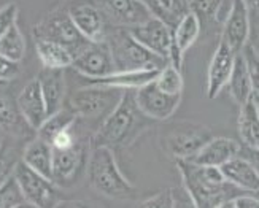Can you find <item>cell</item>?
Returning <instances> with one entry per match:
<instances>
[{
	"label": "cell",
	"mask_w": 259,
	"mask_h": 208,
	"mask_svg": "<svg viewBox=\"0 0 259 208\" xmlns=\"http://www.w3.org/2000/svg\"><path fill=\"white\" fill-rule=\"evenodd\" d=\"M151 122L153 121L145 116L135 102V91H124L118 107L93 134L91 145L107 146L113 151L115 148L131 146Z\"/></svg>",
	"instance_id": "cell-1"
},
{
	"label": "cell",
	"mask_w": 259,
	"mask_h": 208,
	"mask_svg": "<svg viewBox=\"0 0 259 208\" xmlns=\"http://www.w3.org/2000/svg\"><path fill=\"white\" fill-rule=\"evenodd\" d=\"M175 164L182 175L183 188L197 208H218L223 202L239 197V189L226 181L221 169L199 165L191 160H175Z\"/></svg>",
	"instance_id": "cell-2"
},
{
	"label": "cell",
	"mask_w": 259,
	"mask_h": 208,
	"mask_svg": "<svg viewBox=\"0 0 259 208\" xmlns=\"http://www.w3.org/2000/svg\"><path fill=\"white\" fill-rule=\"evenodd\" d=\"M86 175L89 186L110 199H131L135 188L121 172L115 151L107 146H93Z\"/></svg>",
	"instance_id": "cell-3"
},
{
	"label": "cell",
	"mask_w": 259,
	"mask_h": 208,
	"mask_svg": "<svg viewBox=\"0 0 259 208\" xmlns=\"http://www.w3.org/2000/svg\"><path fill=\"white\" fill-rule=\"evenodd\" d=\"M211 138L208 127L186 119L168 122L157 135L161 149L175 160L193 159Z\"/></svg>",
	"instance_id": "cell-4"
},
{
	"label": "cell",
	"mask_w": 259,
	"mask_h": 208,
	"mask_svg": "<svg viewBox=\"0 0 259 208\" xmlns=\"http://www.w3.org/2000/svg\"><path fill=\"white\" fill-rule=\"evenodd\" d=\"M105 41L110 46L116 72L129 70H161L168 62L150 53L135 40L129 29L110 27Z\"/></svg>",
	"instance_id": "cell-5"
},
{
	"label": "cell",
	"mask_w": 259,
	"mask_h": 208,
	"mask_svg": "<svg viewBox=\"0 0 259 208\" xmlns=\"http://www.w3.org/2000/svg\"><path fill=\"white\" fill-rule=\"evenodd\" d=\"M122 96H124V91L121 89L88 85L76 89L70 96L69 108L80 121L97 122L99 127L118 107Z\"/></svg>",
	"instance_id": "cell-6"
},
{
	"label": "cell",
	"mask_w": 259,
	"mask_h": 208,
	"mask_svg": "<svg viewBox=\"0 0 259 208\" xmlns=\"http://www.w3.org/2000/svg\"><path fill=\"white\" fill-rule=\"evenodd\" d=\"M35 40H51L65 46L73 54V59L91 43L76 29L69 10H53L33 27Z\"/></svg>",
	"instance_id": "cell-7"
},
{
	"label": "cell",
	"mask_w": 259,
	"mask_h": 208,
	"mask_svg": "<svg viewBox=\"0 0 259 208\" xmlns=\"http://www.w3.org/2000/svg\"><path fill=\"white\" fill-rule=\"evenodd\" d=\"M91 140L81 137L75 145L62 149L53 148V181L58 188H72L86 173Z\"/></svg>",
	"instance_id": "cell-8"
},
{
	"label": "cell",
	"mask_w": 259,
	"mask_h": 208,
	"mask_svg": "<svg viewBox=\"0 0 259 208\" xmlns=\"http://www.w3.org/2000/svg\"><path fill=\"white\" fill-rule=\"evenodd\" d=\"M13 177L27 205L33 208H58L61 205L59 191L54 181L33 172L22 160L16 165Z\"/></svg>",
	"instance_id": "cell-9"
},
{
	"label": "cell",
	"mask_w": 259,
	"mask_h": 208,
	"mask_svg": "<svg viewBox=\"0 0 259 208\" xmlns=\"http://www.w3.org/2000/svg\"><path fill=\"white\" fill-rule=\"evenodd\" d=\"M89 2H93L102 11L111 27L132 29L153 18L142 0H89Z\"/></svg>",
	"instance_id": "cell-10"
},
{
	"label": "cell",
	"mask_w": 259,
	"mask_h": 208,
	"mask_svg": "<svg viewBox=\"0 0 259 208\" xmlns=\"http://www.w3.org/2000/svg\"><path fill=\"white\" fill-rule=\"evenodd\" d=\"M72 67L86 79L105 78L116 72L113 56L107 41H91L75 57Z\"/></svg>",
	"instance_id": "cell-11"
},
{
	"label": "cell",
	"mask_w": 259,
	"mask_h": 208,
	"mask_svg": "<svg viewBox=\"0 0 259 208\" xmlns=\"http://www.w3.org/2000/svg\"><path fill=\"white\" fill-rule=\"evenodd\" d=\"M69 15L76 29L89 41H105L110 24L104 13L89 0H73Z\"/></svg>",
	"instance_id": "cell-12"
},
{
	"label": "cell",
	"mask_w": 259,
	"mask_h": 208,
	"mask_svg": "<svg viewBox=\"0 0 259 208\" xmlns=\"http://www.w3.org/2000/svg\"><path fill=\"white\" fill-rule=\"evenodd\" d=\"M251 33V13L243 0H231V7L223 22L221 40L226 41L234 53H242L248 45Z\"/></svg>",
	"instance_id": "cell-13"
},
{
	"label": "cell",
	"mask_w": 259,
	"mask_h": 208,
	"mask_svg": "<svg viewBox=\"0 0 259 208\" xmlns=\"http://www.w3.org/2000/svg\"><path fill=\"white\" fill-rule=\"evenodd\" d=\"M135 102L148 119L167 121L180 107L182 96H168L151 81L135 91Z\"/></svg>",
	"instance_id": "cell-14"
},
{
	"label": "cell",
	"mask_w": 259,
	"mask_h": 208,
	"mask_svg": "<svg viewBox=\"0 0 259 208\" xmlns=\"http://www.w3.org/2000/svg\"><path fill=\"white\" fill-rule=\"evenodd\" d=\"M129 32L143 48L156 54L157 57H162L167 62L170 61L172 41H174L172 27H168L159 19L150 18L146 22H143V24L129 29Z\"/></svg>",
	"instance_id": "cell-15"
},
{
	"label": "cell",
	"mask_w": 259,
	"mask_h": 208,
	"mask_svg": "<svg viewBox=\"0 0 259 208\" xmlns=\"http://www.w3.org/2000/svg\"><path fill=\"white\" fill-rule=\"evenodd\" d=\"M235 56H237V53H234L224 40H220L217 50L210 59L207 72V97L210 100L217 99L221 94V91L228 88Z\"/></svg>",
	"instance_id": "cell-16"
},
{
	"label": "cell",
	"mask_w": 259,
	"mask_h": 208,
	"mask_svg": "<svg viewBox=\"0 0 259 208\" xmlns=\"http://www.w3.org/2000/svg\"><path fill=\"white\" fill-rule=\"evenodd\" d=\"M18 108L22 114V118L27 122V126L33 132H37L40 127L48 119V108L45 103L41 88L37 78L30 79L29 83L24 85L16 96Z\"/></svg>",
	"instance_id": "cell-17"
},
{
	"label": "cell",
	"mask_w": 259,
	"mask_h": 208,
	"mask_svg": "<svg viewBox=\"0 0 259 208\" xmlns=\"http://www.w3.org/2000/svg\"><path fill=\"white\" fill-rule=\"evenodd\" d=\"M200 29H202V22L197 18V15H194L193 11L182 18V21L172 29V35H174V41H172V54H170V64H174L177 68L182 70L183 65V57L185 53L196 43V40L200 35Z\"/></svg>",
	"instance_id": "cell-18"
},
{
	"label": "cell",
	"mask_w": 259,
	"mask_h": 208,
	"mask_svg": "<svg viewBox=\"0 0 259 208\" xmlns=\"http://www.w3.org/2000/svg\"><path fill=\"white\" fill-rule=\"evenodd\" d=\"M240 153V145L228 137H213L211 140L200 149V151L189 159L191 162L207 167L221 169L231 159L237 157Z\"/></svg>",
	"instance_id": "cell-19"
},
{
	"label": "cell",
	"mask_w": 259,
	"mask_h": 208,
	"mask_svg": "<svg viewBox=\"0 0 259 208\" xmlns=\"http://www.w3.org/2000/svg\"><path fill=\"white\" fill-rule=\"evenodd\" d=\"M41 94L48 108V114L58 113L62 110L64 99L67 94V81H65V70H54V68H41L37 76Z\"/></svg>",
	"instance_id": "cell-20"
},
{
	"label": "cell",
	"mask_w": 259,
	"mask_h": 208,
	"mask_svg": "<svg viewBox=\"0 0 259 208\" xmlns=\"http://www.w3.org/2000/svg\"><path fill=\"white\" fill-rule=\"evenodd\" d=\"M221 173L226 181L239 191L259 192V170L248 159L240 156L231 159L221 167Z\"/></svg>",
	"instance_id": "cell-21"
},
{
	"label": "cell",
	"mask_w": 259,
	"mask_h": 208,
	"mask_svg": "<svg viewBox=\"0 0 259 208\" xmlns=\"http://www.w3.org/2000/svg\"><path fill=\"white\" fill-rule=\"evenodd\" d=\"M159 70H129V72H115L105 78L86 79L88 85L107 86L121 91H137L148 83L154 81Z\"/></svg>",
	"instance_id": "cell-22"
},
{
	"label": "cell",
	"mask_w": 259,
	"mask_h": 208,
	"mask_svg": "<svg viewBox=\"0 0 259 208\" xmlns=\"http://www.w3.org/2000/svg\"><path fill=\"white\" fill-rule=\"evenodd\" d=\"M21 160L33 172L53 180V146L43 138L35 137L21 153Z\"/></svg>",
	"instance_id": "cell-23"
},
{
	"label": "cell",
	"mask_w": 259,
	"mask_h": 208,
	"mask_svg": "<svg viewBox=\"0 0 259 208\" xmlns=\"http://www.w3.org/2000/svg\"><path fill=\"white\" fill-rule=\"evenodd\" d=\"M0 129L15 137H24L32 131L18 108L16 97L4 88H0Z\"/></svg>",
	"instance_id": "cell-24"
},
{
	"label": "cell",
	"mask_w": 259,
	"mask_h": 208,
	"mask_svg": "<svg viewBox=\"0 0 259 208\" xmlns=\"http://www.w3.org/2000/svg\"><path fill=\"white\" fill-rule=\"evenodd\" d=\"M150 15L162 21L168 27H175L189 11V0H142Z\"/></svg>",
	"instance_id": "cell-25"
},
{
	"label": "cell",
	"mask_w": 259,
	"mask_h": 208,
	"mask_svg": "<svg viewBox=\"0 0 259 208\" xmlns=\"http://www.w3.org/2000/svg\"><path fill=\"white\" fill-rule=\"evenodd\" d=\"M228 88H229L231 97L239 107L245 105V103L251 99V76H250L248 64H246L243 53H239L235 56V62H234V68H232Z\"/></svg>",
	"instance_id": "cell-26"
},
{
	"label": "cell",
	"mask_w": 259,
	"mask_h": 208,
	"mask_svg": "<svg viewBox=\"0 0 259 208\" xmlns=\"http://www.w3.org/2000/svg\"><path fill=\"white\" fill-rule=\"evenodd\" d=\"M37 56L43 68L65 70L73 64V54L65 46L51 40H35Z\"/></svg>",
	"instance_id": "cell-27"
},
{
	"label": "cell",
	"mask_w": 259,
	"mask_h": 208,
	"mask_svg": "<svg viewBox=\"0 0 259 208\" xmlns=\"http://www.w3.org/2000/svg\"><path fill=\"white\" fill-rule=\"evenodd\" d=\"M237 127L242 142L250 149L257 153L259 151V108L253 102V99H250L245 105L240 107Z\"/></svg>",
	"instance_id": "cell-28"
},
{
	"label": "cell",
	"mask_w": 259,
	"mask_h": 208,
	"mask_svg": "<svg viewBox=\"0 0 259 208\" xmlns=\"http://www.w3.org/2000/svg\"><path fill=\"white\" fill-rule=\"evenodd\" d=\"M76 114L70 108H62L58 113L48 116V119L45 121V124L37 131V137L43 138L45 142H51L54 140V137H58L61 132L70 129V127L76 122Z\"/></svg>",
	"instance_id": "cell-29"
},
{
	"label": "cell",
	"mask_w": 259,
	"mask_h": 208,
	"mask_svg": "<svg viewBox=\"0 0 259 208\" xmlns=\"http://www.w3.org/2000/svg\"><path fill=\"white\" fill-rule=\"evenodd\" d=\"M0 54L7 59L19 64L26 56V38L18 24L11 27L5 35L0 38Z\"/></svg>",
	"instance_id": "cell-30"
},
{
	"label": "cell",
	"mask_w": 259,
	"mask_h": 208,
	"mask_svg": "<svg viewBox=\"0 0 259 208\" xmlns=\"http://www.w3.org/2000/svg\"><path fill=\"white\" fill-rule=\"evenodd\" d=\"M154 83L162 92H165V94H168V96H182L183 94V85L185 83H183L182 70L177 68L170 62L161 68L156 79H154Z\"/></svg>",
	"instance_id": "cell-31"
},
{
	"label": "cell",
	"mask_w": 259,
	"mask_h": 208,
	"mask_svg": "<svg viewBox=\"0 0 259 208\" xmlns=\"http://www.w3.org/2000/svg\"><path fill=\"white\" fill-rule=\"evenodd\" d=\"M224 4H226V0H189L191 11L197 15L200 22L202 19H223L221 11L224 8Z\"/></svg>",
	"instance_id": "cell-32"
},
{
	"label": "cell",
	"mask_w": 259,
	"mask_h": 208,
	"mask_svg": "<svg viewBox=\"0 0 259 208\" xmlns=\"http://www.w3.org/2000/svg\"><path fill=\"white\" fill-rule=\"evenodd\" d=\"M19 160H21V156L18 154L16 148L2 143V146H0V186L13 177L15 169L19 164Z\"/></svg>",
	"instance_id": "cell-33"
},
{
	"label": "cell",
	"mask_w": 259,
	"mask_h": 208,
	"mask_svg": "<svg viewBox=\"0 0 259 208\" xmlns=\"http://www.w3.org/2000/svg\"><path fill=\"white\" fill-rule=\"evenodd\" d=\"M26 203L15 177L0 186V208H19Z\"/></svg>",
	"instance_id": "cell-34"
},
{
	"label": "cell",
	"mask_w": 259,
	"mask_h": 208,
	"mask_svg": "<svg viewBox=\"0 0 259 208\" xmlns=\"http://www.w3.org/2000/svg\"><path fill=\"white\" fill-rule=\"evenodd\" d=\"M243 56L248 64V70L251 76V99L259 108V54L251 48V45L248 43L243 48Z\"/></svg>",
	"instance_id": "cell-35"
},
{
	"label": "cell",
	"mask_w": 259,
	"mask_h": 208,
	"mask_svg": "<svg viewBox=\"0 0 259 208\" xmlns=\"http://www.w3.org/2000/svg\"><path fill=\"white\" fill-rule=\"evenodd\" d=\"M137 208H174V189L165 188L156 192L151 197L140 202Z\"/></svg>",
	"instance_id": "cell-36"
},
{
	"label": "cell",
	"mask_w": 259,
	"mask_h": 208,
	"mask_svg": "<svg viewBox=\"0 0 259 208\" xmlns=\"http://www.w3.org/2000/svg\"><path fill=\"white\" fill-rule=\"evenodd\" d=\"M16 21H18L16 4H7L0 8V38H2L15 24H18Z\"/></svg>",
	"instance_id": "cell-37"
},
{
	"label": "cell",
	"mask_w": 259,
	"mask_h": 208,
	"mask_svg": "<svg viewBox=\"0 0 259 208\" xmlns=\"http://www.w3.org/2000/svg\"><path fill=\"white\" fill-rule=\"evenodd\" d=\"M18 75H19V64L10 61L5 56L0 54V83L8 85Z\"/></svg>",
	"instance_id": "cell-38"
},
{
	"label": "cell",
	"mask_w": 259,
	"mask_h": 208,
	"mask_svg": "<svg viewBox=\"0 0 259 208\" xmlns=\"http://www.w3.org/2000/svg\"><path fill=\"white\" fill-rule=\"evenodd\" d=\"M172 189H174V208H197L194 200L188 194V191L183 188V184Z\"/></svg>",
	"instance_id": "cell-39"
},
{
	"label": "cell",
	"mask_w": 259,
	"mask_h": 208,
	"mask_svg": "<svg viewBox=\"0 0 259 208\" xmlns=\"http://www.w3.org/2000/svg\"><path fill=\"white\" fill-rule=\"evenodd\" d=\"M234 202L235 208H259V199L253 195H239Z\"/></svg>",
	"instance_id": "cell-40"
},
{
	"label": "cell",
	"mask_w": 259,
	"mask_h": 208,
	"mask_svg": "<svg viewBox=\"0 0 259 208\" xmlns=\"http://www.w3.org/2000/svg\"><path fill=\"white\" fill-rule=\"evenodd\" d=\"M251 13V11H250ZM254 15V24H251V33H250V38H251V48L259 54V13H251Z\"/></svg>",
	"instance_id": "cell-41"
},
{
	"label": "cell",
	"mask_w": 259,
	"mask_h": 208,
	"mask_svg": "<svg viewBox=\"0 0 259 208\" xmlns=\"http://www.w3.org/2000/svg\"><path fill=\"white\" fill-rule=\"evenodd\" d=\"M251 13H259V0H243Z\"/></svg>",
	"instance_id": "cell-42"
},
{
	"label": "cell",
	"mask_w": 259,
	"mask_h": 208,
	"mask_svg": "<svg viewBox=\"0 0 259 208\" xmlns=\"http://www.w3.org/2000/svg\"><path fill=\"white\" fill-rule=\"evenodd\" d=\"M72 208H96V206H93L91 203H88V202H73Z\"/></svg>",
	"instance_id": "cell-43"
},
{
	"label": "cell",
	"mask_w": 259,
	"mask_h": 208,
	"mask_svg": "<svg viewBox=\"0 0 259 208\" xmlns=\"http://www.w3.org/2000/svg\"><path fill=\"white\" fill-rule=\"evenodd\" d=\"M235 199H231V200H226V202H223L218 208H235Z\"/></svg>",
	"instance_id": "cell-44"
},
{
	"label": "cell",
	"mask_w": 259,
	"mask_h": 208,
	"mask_svg": "<svg viewBox=\"0 0 259 208\" xmlns=\"http://www.w3.org/2000/svg\"><path fill=\"white\" fill-rule=\"evenodd\" d=\"M19 208H33V206H30V205H27V203H24L22 206H19Z\"/></svg>",
	"instance_id": "cell-45"
},
{
	"label": "cell",
	"mask_w": 259,
	"mask_h": 208,
	"mask_svg": "<svg viewBox=\"0 0 259 208\" xmlns=\"http://www.w3.org/2000/svg\"><path fill=\"white\" fill-rule=\"evenodd\" d=\"M4 86H5V85H4V83H0V88H4Z\"/></svg>",
	"instance_id": "cell-46"
},
{
	"label": "cell",
	"mask_w": 259,
	"mask_h": 208,
	"mask_svg": "<svg viewBox=\"0 0 259 208\" xmlns=\"http://www.w3.org/2000/svg\"><path fill=\"white\" fill-rule=\"evenodd\" d=\"M0 131H2V129H0ZM0 146H2V140H0Z\"/></svg>",
	"instance_id": "cell-47"
},
{
	"label": "cell",
	"mask_w": 259,
	"mask_h": 208,
	"mask_svg": "<svg viewBox=\"0 0 259 208\" xmlns=\"http://www.w3.org/2000/svg\"><path fill=\"white\" fill-rule=\"evenodd\" d=\"M257 154H259V151H257Z\"/></svg>",
	"instance_id": "cell-48"
}]
</instances>
